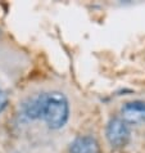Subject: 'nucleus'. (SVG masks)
<instances>
[{
    "label": "nucleus",
    "instance_id": "39448f33",
    "mask_svg": "<svg viewBox=\"0 0 145 153\" xmlns=\"http://www.w3.org/2000/svg\"><path fill=\"white\" fill-rule=\"evenodd\" d=\"M45 100H46V94H40L37 98L31 100L26 105V114L30 118H32V120L42 117L44 107H45Z\"/></svg>",
    "mask_w": 145,
    "mask_h": 153
},
{
    "label": "nucleus",
    "instance_id": "f257e3e1",
    "mask_svg": "<svg viewBox=\"0 0 145 153\" xmlns=\"http://www.w3.org/2000/svg\"><path fill=\"white\" fill-rule=\"evenodd\" d=\"M70 116V104L66 95L61 91H52L46 94L44 117L50 129H61L66 125Z\"/></svg>",
    "mask_w": 145,
    "mask_h": 153
},
{
    "label": "nucleus",
    "instance_id": "20e7f679",
    "mask_svg": "<svg viewBox=\"0 0 145 153\" xmlns=\"http://www.w3.org/2000/svg\"><path fill=\"white\" fill-rule=\"evenodd\" d=\"M71 153H101L99 143L92 137H78L71 144Z\"/></svg>",
    "mask_w": 145,
    "mask_h": 153
},
{
    "label": "nucleus",
    "instance_id": "7ed1b4c3",
    "mask_svg": "<svg viewBox=\"0 0 145 153\" xmlns=\"http://www.w3.org/2000/svg\"><path fill=\"white\" fill-rule=\"evenodd\" d=\"M122 120L126 124L141 125L145 124V102L144 100H132L127 102L121 108Z\"/></svg>",
    "mask_w": 145,
    "mask_h": 153
},
{
    "label": "nucleus",
    "instance_id": "f03ea898",
    "mask_svg": "<svg viewBox=\"0 0 145 153\" xmlns=\"http://www.w3.org/2000/svg\"><path fill=\"white\" fill-rule=\"evenodd\" d=\"M107 139L114 148L125 147L130 140V129L122 118H112L107 125Z\"/></svg>",
    "mask_w": 145,
    "mask_h": 153
}]
</instances>
